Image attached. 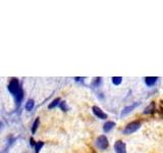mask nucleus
Wrapping results in <instances>:
<instances>
[{
	"mask_svg": "<svg viewBox=\"0 0 163 153\" xmlns=\"http://www.w3.org/2000/svg\"><path fill=\"white\" fill-rule=\"evenodd\" d=\"M140 128H141V123L138 122V121L132 122L131 124H129L126 127H125V129L123 130V134H125V135H130V134L135 133V132L138 131Z\"/></svg>",
	"mask_w": 163,
	"mask_h": 153,
	"instance_id": "obj_1",
	"label": "nucleus"
},
{
	"mask_svg": "<svg viewBox=\"0 0 163 153\" xmlns=\"http://www.w3.org/2000/svg\"><path fill=\"white\" fill-rule=\"evenodd\" d=\"M20 82L18 79H12L8 84V91L11 93L12 95L16 96L18 94V92L20 91Z\"/></svg>",
	"mask_w": 163,
	"mask_h": 153,
	"instance_id": "obj_2",
	"label": "nucleus"
},
{
	"mask_svg": "<svg viewBox=\"0 0 163 153\" xmlns=\"http://www.w3.org/2000/svg\"><path fill=\"white\" fill-rule=\"evenodd\" d=\"M96 145L101 150H105V149L108 148V145H109L108 144V139L105 136H100V137H98V139H97Z\"/></svg>",
	"mask_w": 163,
	"mask_h": 153,
	"instance_id": "obj_3",
	"label": "nucleus"
},
{
	"mask_svg": "<svg viewBox=\"0 0 163 153\" xmlns=\"http://www.w3.org/2000/svg\"><path fill=\"white\" fill-rule=\"evenodd\" d=\"M114 150L116 153H126V146H125V143L120 140L116 141L114 143Z\"/></svg>",
	"mask_w": 163,
	"mask_h": 153,
	"instance_id": "obj_4",
	"label": "nucleus"
},
{
	"mask_svg": "<svg viewBox=\"0 0 163 153\" xmlns=\"http://www.w3.org/2000/svg\"><path fill=\"white\" fill-rule=\"evenodd\" d=\"M92 110H93L94 114L96 115L98 118H101V119L107 118V114H106L105 112H103L102 109H101L100 107H98V106H93V107H92Z\"/></svg>",
	"mask_w": 163,
	"mask_h": 153,
	"instance_id": "obj_5",
	"label": "nucleus"
},
{
	"mask_svg": "<svg viewBox=\"0 0 163 153\" xmlns=\"http://www.w3.org/2000/svg\"><path fill=\"white\" fill-rule=\"evenodd\" d=\"M139 105H140V103H139V102H135V103H133V104H131V105L124 107V109H123L122 112H121V115H122V116H124V115L129 114V113L132 112V111L134 110L135 108L138 107Z\"/></svg>",
	"mask_w": 163,
	"mask_h": 153,
	"instance_id": "obj_6",
	"label": "nucleus"
},
{
	"mask_svg": "<svg viewBox=\"0 0 163 153\" xmlns=\"http://www.w3.org/2000/svg\"><path fill=\"white\" fill-rule=\"evenodd\" d=\"M157 82V78L156 76H147L145 79V83L147 86H149V87H151V86H153L155 83Z\"/></svg>",
	"mask_w": 163,
	"mask_h": 153,
	"instance_id": "obj_7",
	"label": "nucleus"
},
{
	"mask_svg": "<svg viewBox=\"0 0 163 153\" xmlns=\"http://www.w3.org/2000/svg\"><path fill=\"white\" fill-rule=\"evenodd\" d=\"M115 126V124H114L113 122H107L104 126H103V130H104V132H109V131H111L112 129H113V127Z\"/></svg>",
	"mask_w": 163,
	"mask_h": 153,
	"instance_id": "obj_8",
	"label": "nucleus"
},
{
	"mask_svg": "<svg viewBox=\"0 0 163 153\" xmlns=\"http://www.w3.org/2000/svg\"><path fill=\"white\" fill-rule=\"evenodd\" d=\"M22 97H24V91H22V88L20 87V91H18V94L16 95V101L18 102V105H20V101L22 100Z\"/></svg>",
	"mask_w": 163,
	"mask_h": 153,
	"instance_id": "obj_9",
	"label": "nucleus"
},
{
	"mask_svg": "<svg viewBox=\"0 0 163 153\" xmlns=\"http://www.w3.org/2000/svg\"><path fill=\"white\" fill-rule=\"evenodd\" d=\"M34 105H35V101H34L33 99H29L27 103H26V109L29 110V111H31L32 109H33Z\"/></svg>",
	"mask_w": 163,
	"mask_h": 153,
	"instance_id": "obj_10",
	"label": "nucleus"
},
{
	"mask_svg": "<svg viewBox=\"0 0 163 153\" xmlns=\"http://www.w3.org/2000/svg\"><path fill=\"white\" fill-rule=\"evenodd\" d=\"M39 123H40V119H39V117H37L36 121H35V123L33 124V127H32V133H36L37 129H38V126H39Z\"/></svg>",
	"mask_w": 163,
	"mask_h": 153,
	"instance_id": "obj_11",
	"label": "nucleus"
},
{
	"mask_svg": "<svg viewBox=\"0 0 163 153\" xmlns=\"http://www.w3.org/2000/svg\"><path fill=\"white\" fill-rule=\"evenodd\" d=\"M59 102H60V98H56V99H54L53 101L49 104V108H50V109L54 108L55 106H57L58 104H59Z\"/></svg>",
	"mask_w": 163,
	"mask_h": 153,
	"instance_id": "obj_12",
	"label": "nucleus"
},
{
	"mask_svg": "<svg viewBox=\"0 0 163 153\" xmlns=\"http://www.w3.org/2000/svg\"><path fill=\"white\" fill-rule=\"evenodd\" d=\"M121 82H122V78H120V76H113L112 78V83L114 85H119Z\"/></svg>",
	"mask_w": 163,
	"mask_h": 153,
	"instance_id": "obj_13",
	"label": "nucleus"
},
{
	"mask_svg": "<svg viewBox=\"0 0 163 153\" xmlns=\"http://www.w3.org/2000/svg\"><path fill=\"white\" fill-rule=\"evenodd\" d=\"M43 145H44V143L43 142H38V143H36V146H35V152L36 153H39L40 152V149L43 147Z\"/></svg>",
	"mask_w": 163,
	"mask_h": 153,
	"instance_id": "obj_14",
	"label": "nucleus"
},
{
	"mask_svg": "<svg viewBox=\"0 0 163 153\" xmlns=\"http://www.w3.org/2000/svg\"><path fill=\"white\" fill-rule=\"evenodd\" d=\"M60 108L62 109L63 111H67V106H66V103H65V101H63V102H61L60 103Z\"/></svg>",
	"mask_w": 163,
	"mask_h": 153,
	"instance_id": "obj_15",
	"label": "nucleus"
},
{
	"mask_svg": "<svg viewBox=\"0 0 163 153\" xmlns=\"http://www.w3.org/2000/svg\"><path fill=\"white\" fill-rule=\"evenodd\" d=\"M154 107V104H151V105L149 106V107L148 108H146V110H145V113H150V112H152V110H151V109H152V108Z\"/></svg>",
	"mask_w": 163,
	"mask_h": 153,
	"instance_id": "obj_16",
	"label": "nucleus"
},
{
	"mask_svg": "<svg viewBox=\"0 0 163 153\" xmlns=\"http://www.w3.org/2000/svg\"><path fill=\"white\" fill-rule=\"evenodd\" d=\"M31 146H36V143H35L34 139H31Z\"/></svg>",
	"mask_w": 163,
	"mask_h": 153,
	"instance_id": "obj_17",
	"label": "nucleus"
},
{
	"mask_svg": "<svg viewBox=\"0 0 163 153\" xmlns=\"http://www.w3.org/2000/svg\"><path fill=\"white\" fill-rule=\"evenodd\" d=\"M161 102H162V104H163V101H161Z\"/></svg>",
	"mask_w": 163,
	"mask_h": 153,
	"instance_id": "obj_18",
	"label": "nucleus"
}]
</instances>
